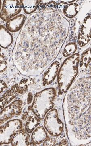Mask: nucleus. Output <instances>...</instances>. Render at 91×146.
<instances>
[{
	"label": "nucleus",
	"mask_w": 91,
	"mask_h": 146,
	"mask_svg": "<svg viewBox=\"0 0 91 146\" xmlns=\"http://www.w3.org/2000/svg\"><path fill=\"white\" fill-rule=\"evenodd\" d=\"M64 113L68 137L75 144L91 141V76L81 78L65 98Z\"/></svg>",
	"instance_id": "f257e3e1"
},
{
	"label": "nucleus",
	"mask_w": 91,
	"mask_h": 146,
	"mask_svg": "<svg viewBox=\"0 0 91 146\" xmlns=\"http://www.w3.org/2000/svg\"><path fill=\"white\" fill-rule=\"evenodd\" d=\"M80 60L79 55L75 54L67 58L63 62L57 74L58 89L60 94L68 91L78 72Z\"/></svg>",
	"instance_id": "f03ea898"
},
{
	"label": "nucleus",
	"mask_w": 91,
	"mask_h": 146,
	"mask_svg": "<svg viewBox=\"0 0 91 146\" xmlns=\"http://www.w3.org/2000/svg\"><path fill=\"white\" fill-rule=\"evenodd\" d=\"M44 125L46 130L51 136H58L62 133L63 125L59 119L56 109L52 110L47 115Z\"/></svg>",
	"instance_id": "7ed1b4c3"
},
{
	"label": "nucleus",
	"mask_w": 91,
	"mask_h": 146,
	"mask_svg": "<svg viewBox=\"0 0 91 146\" xmlns=\"http://www.w3.org/2000/svg\"><path fill=\"white\" fill-rule=\"evenodd\" d=\"M22 5L18 1H4L1 12V17L4 21H9L21 12Z\"/></svg>",
	"instance_id": "20e7f679"
},
{
	"label": "nucleus",
	"mask_w": 91,
	"mask_h": 146,
	"mask_svg": "<svg viewBox=\"0 0 91 146\" xmlns=\"http://www.w3.org/2000/svg\"><path fill=\"white\" fill-rule=\"evenodd\" d=\"M91 40V16L86 17L81 24L78 35V43L80 47L87 45Z\"/></svg>",
	"instance_id": "39448f33"
},
{
	"label": "nucleus",
	"mask_w": 91,
	"mask_h": 146,
	"mask_svg": "<svg viewBox=\"0 0 91 146\" xmlns=\"http://www.w3.org/2000/svg\"><path fill=\"white\" fill-rule=\"evenodd\" d=\"M21 127L22 122L20 120H12L9 121L4 127L3 126L1 128V133L7 131V133L1 136V138L7 134V136L1 143H9L13 134L16 133V131H19V129L21 128Z\"/></svg>",
	"instance_id": "423d86ee"
},
{
	"label": "nucleus",
	"mask_w": 91,
	"mask_h": 146,
	"mask_svg": "<svg viewBox=\"0 0 91 146\" xmlns=\"http://www.w3.org/2000/svg\"><path fill=\"white\" fill-rule=\"evenodd\" d=\"M22 110V103L16 101L6 108L1 114V121H5L12 117L14 115H19Z\"/></svg>",
	"instance_id": "0eeeda50"
},
{
	"label": "nucleus",
	"mask_w": 91,
	"mask_h": 146,
	"mask_svg": "<svg viewBox=\"0 0 91 146\" xmlns=\"http://www.w3.org/2000/svg\"><path fill=\"white\" fill-rule=\"evenodd\" d=\"M59 67L60 63L57 61H55L49 66L43 76L44 86L49 85L54 81L58 74Z\"/></svg>",
	"instance_id": "6e6552de"
},
{
	"label": "nucleus",
	"mask_w": 91,
	"mask_h": 146,
	"mask_svg": "<svg viewBox=\"0 0 91 146\" xmlns=\"http://www.w3.org/2000/svg\"><path fill=\"white\" fill-rule=\"evenodd\" d=\"M25 20L26 17L24 15H18L7 22V28L11 32L18 31L23 25Z\"/></svg>",
	"instance_id": "1a4fd4ad"
},
{
	"label": "nucleus",
	"mask_w": 91,
	"mask_h": 146,
	"mask_svg": "<svg viewBox=\"0 0 91 146\" xmlns=\"http://www.w3.org/2000/svg\"><path fill=\"white\" fill-rule=\"evenodd\" d=\"M29 136L23 131H20L16 133L13 137L12 145L13 146L27 145L28 144Z\"/></svg>",
	"instance_id": "9d476101"
},
{
	"label": "nucleus",
	"mask_w": 91,
	"mask_h": 146,
	"mask_svg": "<svg viewBox=\"0 0 91 146\" xmlns=\"http://www.w3.org/2000/svg\"><path fill=\"white\" fill-rule=\"evenodd\" d=\"M48 138L46 130L43 127H39L32 133V138L34 143L40 144Z\"/></svg>",
	"instance_id": "9b49d317"
},
{
	"label": "nucleus",
	"mask_w": 91,
	"mask_h": 146,
	"mask_svg": "<svg viewBox=\"0 0 91 146\" xmlns=\"http://www.w3.org/2000/svg\"><path fill=\"white\" fill-rule=\"evenodd\" d=\"M91 63V48L86 49L81 54L80 61L81 70H85Z\"/></svg>",
	"instance_id": "f8f14e48"
},
{
	"label": "nucleus",
	"mask_w": 91,
	"mask_h": 146,
	"mask_svg": "<svg viewBox=\"0 0 91 146\" xmlns=\"http://www.w3.org/2000/svg\"><path fill=\"white\" fill-rule=\"evenodd\" d=\"M79 10V7L77 4H69L65 6L63 9V13L67 17L72 18L77 15Z\"/></svg>",
	"instance_id": "ddd939ff"
},
{
	"label": "nucleus",
	"mask_w": 91,
	"mask_h": 146,
	"mask_svg": "<svg viewBox=\"0 0 91 146\" xmlns=\"http://www.w3.org/2000/svg\"><path fill=\"white\" fill-rule=\"evenodd\" d=\"M1 44L3 48H7L12 42V36L4 27L1 26Z\"/></svg>",
	"instance_id": "4468645a"
},
{
	"label": "nucleus",
	"mask_w": 91,
	"mask_h": 146,
	"mask_svg": "<svg viewBox=\"0 0 91 146\" xmlns=\"http://www.w3.org/2000/svg\"><path fill=\"white\" fill-rule=\"evenodd\" d=\"M21 1L22 7L27 14H30L35 11L39 5L38 1Z\"/></svg>",
	"instance_id": "2eb2a0df"
},
{
	"label": "nucleus",
	"mask_w": 91,
	"mask_h": 146,
	"mask_svg": "<svg viewBox=\"0 0 91 146\" xmlns=\"http://www.w3.org/2000/svg\"><path fill=\"white\" fill-rule=\"evenodd\" d=\"M40 121L34 115H31L29 117L27 122L26 128L29 133L32 132L34 128L40 123Z\"/></svg>",
	"instance_id": "dca6fc26"
},
{
	"label": "nucleus",
	"mask_w": 91,
	"mask_h": 146,
	"mask_svg": "<svg viewBox=\"0 0 91 146\" xmlns=\"http://www.w3.org/2000/svg\"><path fill=\"white\" fill-rule=\"evenodd\" d=\"M77 45L74 43H70L67 44L64 48L63 52V55L65 57H68L73 55L75 53L77 50Z\"/></svg>",
	"instance_id": "f3484780"
},
{
	"label": "nucleus",
	"mask_w": 91,
	"mask_h": 146,
	"mask_svg": "<svg viewBox=\"0 0 91 146\" xmlns=\"http://www.w3.org/2000/svg\"><path fill=\"white\" fill-rule=\"evenodd\" d=\"M55 143V141L54 139L51 138H48L45 141L44 144V146H52L54 145Z\"/></svg>",
	"instance_id": "a211bd4d"
},
{
	"label": "nucleus",
	"mask_w": 91,
	"mask_h": 146,
	"mask_svg": "<svg viewBox=\"0 0 91 146\" xmlns=\"http://www.w3.org/2000/svg\"><path fill=\"white\" fill-rule=\"evenodd\" d=\"M59 145H68L67 142V141H66L65 139H64V140H62V141L60 142Z\"/></svg>",
	"instance_id": "6ab92c4d"
}]
</instances>
